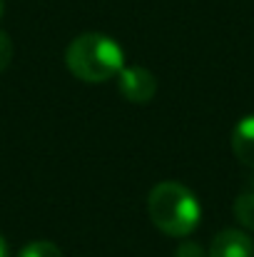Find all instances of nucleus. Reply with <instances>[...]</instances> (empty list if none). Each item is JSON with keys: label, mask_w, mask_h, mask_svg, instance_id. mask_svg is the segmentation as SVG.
<instances>
[{"label": "nucleus", "mask_w": 254, "mask_h": 257, "mask_svg": "<svg viewBox=\"0 0 254 257\" xmlns=\"http://www.w3.org/2000/svg\"><path fill=\"white\" fill-rule=\"evenodd\" d=\"M68 70L85 83H105L125 68V53L120 43L102 33H83L78 35L65 53Z\"/></svg>", "instance_id": "nucleus-1"}, {"label": "nucleus", "mask_w": 254, "mask_h": 257, "mask_svg": "<svg viewBox=\"0 0 254 257\" xmlns=\"http://www.w3.org/2000/svg\"><path fill=\"white\" fill-rule=\"evenodd\" d=\"M147 212L157 230L169 237H187L202 220V207L194 192L179 182H160L147 197Z\"/></svg>", "instance_id": "nucleus-2"}, {"label": "nucleus", "mask_w": 254, "mask_h": 257, "mask_svg": "<svg viewBox=\"0 0 254 257\" xmlns=\"http://www.w3.org/2000/svg\"><path fill=\"white\" fill-rule=\"evenodd\" d=\"M117 87L122 92L125 100L130 102H137V105H145L155 97L157 92V78L147 70V68H140V65H132V68H122L120 75H117Z\"/></svg>", "instance_id": "nucleus-3"}, {"label": "nucleus", "mask_w": 254, "mask_h": 257, "mask_svg": "<svg viewBox=\"0 0 254 257\" xmlns=\"http://www.w3.org/2000/svg\"><path fill=\"white\" fill-rule=\"evenodd\" d=\"M207 257H254V242L242 230H222L212 240Z\"/></svg>", "instance_id": "nucleus-4"}, {"label": "nucleus", "mask_w": 254, "mask_h": 257, "mask_svg": "<svg viewBox=\"0 0 254 257\" xmlns=\"http://www.w3.org/2000/svg\"><path fill=\"white\" fill-rule=\"evenodd\" d=\"M232 150L239 163L254 168V115L242 117L232 130Z\"/></svg>", "instance_id": "nucleus-5"}, {"label": "nucleus", "mask_w": 254, "mask_h": 257, "mask_svg": "<svg viewBox=\"0 0 254 257\" xmlns=\"http://www.w3.org/2000/svg\"><path fill=\"white\" fill-rule=\"evenodd\" d=\"M234 217H237L247 230H254V190L242 192V195L234 200Z\"/></svg>", "instance_id": "nucleus-6"}, {"label": "nucleus", "mask_w": 254, "mask_h": 257, "mask_svg": "<svg viewBox=\"0 0 254 257\" xmlns=\"http://www.w3.org/2000/svg\"><path fill=\"white\" fill-rule=\"evenodd\" d=\"M18 257H63V252L58 245H53L48 240H35V242H28Z\"/></svg>", "instance_id": "nucleus-7"}, {"label": "nucleus", "mask_w": 254, "mask_h": 257, "mask_svg": "<svg viewBox=\"0 0 254 257\" xmlns=\"http://www.w3.org/2000/svg\"><path fill=\"white\" fill-rule=\"evenodd\" d=\"M10 60H13V43H10L8 33L0 30V73L10 65Z\"/></svg>", "instance_id": "nucleus-8"}, {"label": "nucleus", "mask_w": 254, "mask_h": 257, "mask_svg": "<svg viewBox=\"0 0 254 257\" xmlns=\"http://www.w3.org/2000/svg\"><path fill=\"white\" fill-rule=\"evenodd\" d=\"M177 257H207L204 255V250L199 247V245H194V242H184V245H179V250L174 252Z\"/></svg>", "instance_id": "nucleus-9"}, {"label": "nucleus", "mask_w": 254, "mask_h": 257, "mask_svg": "<svg viewBox=\"0 0 254 257\" xmlns=\"http://www.w3.org/2000/svg\"><path fill=\"white\" fill-rule=\"evenodd\" d=\"M0 257H10V250H8V242L3 240V235H0Z\"/></svg>", "instance_id": "nucleus-10"}, {"label": "nucleus", "mask_w": 254, "mask_h": 257, "mask_svg": "<svg viewBox=\"0 0 254 257\" xmlns=\"http://www.w3.org/2000/svg\"><path fill=\"white\" fill-rule=\"evenodd\" d=\"M0 15H3V0H0Z\"/></svg>", "instance_id": "nucleus-11"}]
</instances>
